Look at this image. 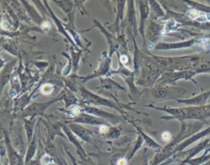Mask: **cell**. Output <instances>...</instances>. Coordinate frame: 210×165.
<instances>
[{
	"label": "cell",
	"instance_id": "cell-3",
	"mask_svg": "<svg viewBox=\"0 0 210 165\" xmlns=\"http://www.w3.org/2000/svg\"><path fill=\"white\" fill-rule=\"evenodd\" d=\"M69 123H84V124H89V125L100 126L105 124V120L97 118L94 115L86 113H81L80 115L76 117L72 122H69Z\"/></svg>",
	"mask_w": 210,
	"mask_h": 165
},
{
	"label": "cell",
	"instance_id": "cell-5",
	"mask_svg": "<svg viewBox=\"0 0 210 165\" xmlns=\"http://www.w3.org/2000/svg\"><path fill=\"white\" fill-rule=\"evenodd\" d=\"M5 143H6L8 150L11 165H23V161H22L21 157L18 155L17 151L13 148V146L11 145L10 140L8 139V135L6 133H5Z\"/></svg>",
	"mask_w": 210,
	"mask_h": 165
},
{
	"label": "cell",
	"instance_id": "cell-2",
	"mask_svg": "<svg viewBox=\"0 0 210 165\" xmlns=\"http://www.w3.org/2000/svg\"><path fill=\"white\" fill-rule=\"evenodd\" d=\"M79 92H80L81 95L82 96L83 100H85L86 103L94 104V105H103L112 107V108H116V105H115V104H113V102L107 100L105 98L101 97L100 95L92 93V92L85 89V87H80L79 88Z\"/></svg>",
	"mask_w": 210,
	"mask_h": 165
},
{
	"label": "cell",
	"instance_id": "cell-7",
	"mask_svg": "<svg viewBox=\"0 0 210 165\" xmlns=\"http://www.w3.org/2000/svg\"><path fill=\"white\" fill-rule=\"evenodd\" d=\"M108 69H109V62H108V58H104L101 63H100L98 69L95 71V73L92 75L89 78H93V77H95V76L97 77V76H104V75L106 74V72H108Z\"/></svg>",
	"mask_w": 210,
	"mask_h": 165
},
{
	"label": "cell",
	"instance_id": "cell-8",
	"mask_svg": "<svg viewBox=\"0 0 210 165\" xmlns=\"http://www.w3.org/2000/svg\"><path fill=\"white\" fill-rule=\"evenodd\" d=\"M36 146H37V143H36V135H35L34 138H33L31 141H30V146H29L27 153H26V163H28V162H29L35 155V153L36 150Z\"/></svg>",
	"mask_w": 210,
	"mask_h": 165
},
{
	"label": "cell",
	"instance_id": "cell-9",
	"mask_svg": "<svg viewBox=\"0 0 210 165\" xmlns=\"http://www.w3.org/2000/svg\"><path fill=\"white\" fill-rule=\"evenodd\" d=\"M35 120H25V129L26 131V135H27V140L29 143L32 140V135H33V127H34Z\"/></svg>",
	"mask_w": 210,
	"mask_h": 165
},
{
	"label": "cell",
	"instance_id": "cell-4",
	"mask_svg": "<svg viewBox=\"0 0 210 165\" xmlns=\"http://www.w3.org/2000/svg\"><path fill=\"white\" fill-rule=\"evenodd\" d=\"M69 129L72 131V132L75 135H77L80 137L81 140H85V141H91L92 139V133L91 131H89L85 127H83L78 123H69Z\"/></svg>",
	"mask_w": 210,
	"mask_h": 165
},
{
	"label": "cell",
	"instance_id": "cell-1",
	"mask_svg": "<svg viewBox=\"0 0 210 165\" xmlns=\"http://www.w3.org/2000/svg\"><path fill=\"white\" fill-rule=\"evenodd\" d=\"M63 99V95L62 94L60 95L57 99H53V100H50V101L45 102V103H33V104L28 105L25 109H24L23 114L22 116L24 118L26 117H32L34 118L35 116H39V115L44 114V113L45 112V110L49 108V106L53 104V103L58 101V100Z\"/></svg>",
	"mask_w": 210,
	"mask_h": 165
},
{
	"label": "cell",
	"instance_id": "cell-10",
	"mask_svg": "<svg viewBox=\"0 0 210 165\" xmlns=\"http://www.w3.org/2000/svg\"><path fill=\"white\" fill-rule=\"evenodd\" d=\"M178 25L179 24L177 23L176 21H174V20H168V21L166 22L165 26H164V28H165V31L166 32L174 31V30H176V29H177Z\"/></svg>",
	"mask_w": 210,
	"mask_h": 165
},
{
	"label": "cell",
	"instance_id": "cell-15",
	"mask_svg": "<svg viewBox=\"0 0 210 165\" xmlns=\"http://www.w3.org/2000/svg\"><path fill=\"white\" fill-rule=\"evenodd\" d=\"M51 162H52V159L49 155H44V156L42 157V159H41V163H42V164L44 165L49 164V163H50Z\"/></svg>",
	"mask_w": 210,
	"mask_h": 165
},
{
	"label": "cell",
	"instance_id": "cell-21",
	"mask_svg": "<svg viewBox=\"0 0 210 165\" xmlns=\"http://www.w3.org/2000/svg\"><path fill=\"white\" fill-rule=\"evenodd\" d=\"M3 65H4V62L3 61V60L0 59V68H3Z\"/></svg>",
	"mask_w": 210,
	"mask_h": 165
},
{
	"label": "cell",
	"instance_id": "cell-18",
	"mask_svg": "<svg viewBox=\"0 0 210 165\" xmlns=\"http://www.w3.org/2000/svg\"><path fill=\"white\" fill-rule=\"evenodd\" d=\"M50 27V24H49V21H43L42 23V28L44 30H48L49 28Z\"/></svg>",
	"mask_w": 210,
	"mask_h": 165
},
{
	"label": "cell",
	"instance_id": "cell-19",
	"mask_svg": "<svg viewBox=\"0 0 210 165\" xmlns=\"http://www.w3.org/2000/svg\"><path fill=\"white\" fill-rule=\"evenodd\" d=\"M127 160H126L125 159H121L117 161V165H127Z\"/></svg>",
	"mask_w": 210,
	"mask_h": 165
},
{
	"label": "cell",
	"instance_id": "cell-23",
	"mask_svg": "<svg viewBox=\"0 0 210 165\" xmlns=\"http://www.w3.org/2000/svg\"><path fill=\"white\" fill-rule=\"evenodd\" d=\"M209 150H210V149H209Z\"/></svg>",
	"mask_w": 210,
	"mask_h": 165
},
{
	"label": "cell",
	"instance_id": "cell-17",
	"mask_svg": "<svg viewBox=\"0 0 210 165\" xmlns=\"http://www.w3.org/2000/svg\"><path fill=\"white\" fill-rule=\"evenodd\" d=\"M162 139L164 140V141H168V140L171 139V134L168 132V131H165L164 133L162 134Z\"/></svg>",
	"mask_w": 210,
	"mask_h": 165
},
{
	"label": "cell",
	"instance_id": "cell-16",
	"mask_svg": "<svg viewBox=\"0 0 210 165\" xmlns=\"http://www.w3.org/2000/svg\"><path fill=\"white\" fill-rule=\"evenodd\" d=\"M99 131L102 134L107 133L108 131V127L106 124H103V125L99 126Z\"/></svg>",
	"mask_w": 210,
	"mask_h": 165
},
{
	"label": "cell",
	"instance_id": "cell-14",
	"mask_svg": "<svg viewBox=\"0 0 210 165\" xmlns=\"http://www.w3.org/2000/svg\"><path fill=\"white\" fill-rule=\"evenodd\" d=\"M188 17H190L192 19H197L198 17H200V12L196 9H191V10L187 13Z\"/></svg>",
	"mask_w": 210,
	"mask_h": 165
},
{
	"label": "cell",
	"instance_id": "cell-22",
	"mask_svg": "<svg viewBox=\"0 0 210 165\" xmlns=\"http://www.w3.org/2000/svg\"><path fill=\"white\" fill-rule=\"evenodd\" d=\"M30 165H40V164L38 162H35H35H32Z\"/></svg>",
	"mask_w": 210,
	"mask_h": 165
},
{
	"label": "cell",
	"instance_id": "cell-12",
	"mask_svg": "<svg viewBox=\"0 0 210 165\" xmlns=\"http://www.w3.org/2000/svg\"><path fill=\"white\" fill-rule=\"evenodd\" d=\"M81 108L79 106L73 105L68 108V110L67 111V113L72 117H77L78 115L81 114Z\"/></svg>",
	"mask_w": 210,
	"mask_h": 165
},
{
	"label": "cell",
	"instance_id": "cell-6",
	"mask_svg": "<svg viewBox=\"0 0 210 165\" xmlns=\"http://www.w3.org/2000/svg\"><path fill=\"white\" fill-rule=\"evenodd\" d=\"M84 111L86 113L94 115V116L100 118L101 119H104V120H105V119H109V121H112V119L114 118V115L111 114L109 113L105 112L104 110L100 109V108H94V107H85L84 108Z\"/></svg>",
	"mask_w": 210,
	"mask_h": 165
},
{
	"label": "cell",
	"instance_id": "cell-13",
	"mask_svg": "<svg viewBox=\"0 0 210 165\" xmlns=\"http://www.w3.org/2000/svg\"><path fill=\"white\" fill-rule=\"evenodd\" d=\"M53 91V85L51 84H45L40 88V92L42 95H48L51 94Z\"/></svg>",
	"mask_w": 210,
	"mask_h": 165
},
{
	"label": "cell",
	"instance_id": "cell-20",
	"mask_svg": "<svg viewBox=\"0 0 210 165\" xmlns=\"http://www.w3.org/2000/svg\"><path fill=\"white\" fill-rule=\"evenodd\" d=\"M121 62L122 63H127L128 62V58L127 56H125V55H122V56H121Z\"/></svg>",
	"mask_w": 210,
	"mask_h": 165
},
{
	"label": "cell",
	"instance_id": "cell-11",
	"mask_svg": "<svg viewBox=\"0 0 210 165\" xmlns=\"http://www.w3.org/2000/svg\"><path fill=\"white\" fill-rule=\"evenodd\" d=\"M49 13H50V14H51L52 17H53V19L54 20V21H55L56 25H57V28H58V30H59V31L61 32V33H63L64 36H67V38L68 40H70V37H69V36H68L67 35L66 32H65V30H64V29H63V26H62V25L61 21H60L59 20L57 19V17H55V15H54V14H53V12H52V11L50 10V8H49Z\"/></svg>",
	"mask_w": 210,
	"mask_h": 165
}]
</instances>
